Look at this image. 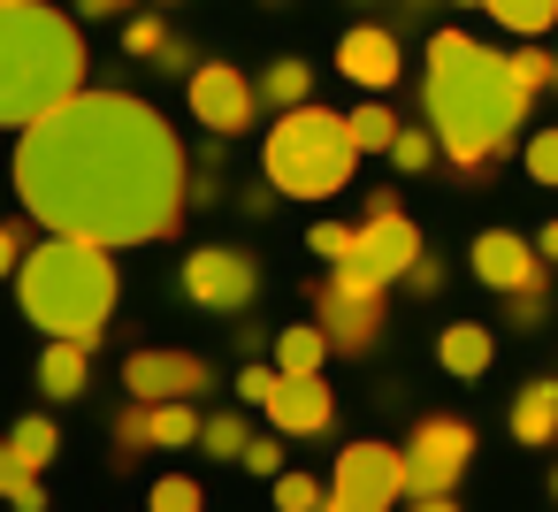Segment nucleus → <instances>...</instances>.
I'll use <instances>...</instances> for the list:
<instances>
[{"mask_svg":"<svg viewBox=\"0 0 558 512\" xmlns=\"http://www.w3.org/2000/svg\"><path fill=\"white\" fill-rule=\"evenodd\" d=\"M16 199L39 230L85 237L108 253H138L184 230L192 154L177 123L138 93L85 85L77 100L47 108L16 131Z\"/></svg>","mask_w":558,"mask_h":512,"instance_id":"f257e3e1","label":"nucleus"},{"mask_svg":"<svg viewBox=\"0 0 558 512\" xmlns=\"http://www.w3.org/2000/svg\"><path fill=\"white\" fill-rule=\"evenodd\" d=\"M527 100L512 62L466 32H428V70H421V108H428V131H436V154L459 169V176H482L497 169L512 146H520V123H527Z\"/></svg>","mask_w":558,"mask_h":512,"instance_id":"f03ea898","label":"nucleus"},{"mask_svg":"<svg viewBox=\"0 0 558 512\" xmlns=\"http://www.w3.org/2000/svg\"><path fill=\"white\" fill-rule=\"evenodd\" d=\"M85 77H93V54H85L77 16L47 9V0L0 9V131H24L47 108L77 100Z\"/></svg>","mask_w":558,"mask_h":512,"instance_id":"7ed1b4c3","label":"nucleus"},{"mask_svg":"<svg viewBox=\"0 0 558 512\" xmlns=\"http://www.w3.org/2000/svg\"><path fill=\"white\" fill-rule=\"evenodd\" d=\"M16 298H24V314H32L39 337L100 344L108 321H116V253L47 230V245H32L24 268H16Z\"/></svg>","mask_w":558,"mask_h":512,"instance_id":"20e7f679","label":"nucleus"},{"mask_svg":"<svg viewBox=\"0 0 558 512\" xmlns=\"http://www.w3.org/2000/svg\"><path fill=\"white\" fill-rule=\"evenodd\" d=\"M352 138H344V115L306 100V108H283L260 138V169H268V192L276 199H337L352 184Z\"/></svg>","mask_w":558,"mask_h":512,"instance_id":"39448f33","label":"nucleus"},{"mask_svg":"<svg viewBox=\"0 0 558 512\" xmlns=\"http://www.w3.org/2000/svg\"><path fill=\"white\" fill-rule=\"evenodd\" d=\"M383 298H390V283H375L360 260H337V268L306 291V306H314L329 352H344V359H360V352L383 337Z\"/></svg>","mask_w":558,"mask_h":512,"instance_id":"423d86ee","label":"nucleus"},{"mask_svg":"<svg viewBox=\"0 0 558 512\" xmlns=\"http://www.w3.org/2000/svg\"><path fill=\"white\" fill-rule=\"evenodd\" d=\"M405 451V497H451L474 466V420L466 413H421Z\"/></svg>","mask_w":558,"mask_h":512,"instance_id":"0eeeda50","label":"nucleus"},{"mask_svg":"<svg viewBox=\"0 0 558 512\" xmlns=\"http://www.w3.org/2000/svg\"><path fill=\"white\" fill-rule=\"evenodd\" d=\"M398 497H405V451L367 436V443H344L337 451L322 512H398Z\"/></svg>","mask_w":558,"mask_h":512,"instance_id":"6e6552de","label":"nucleus"},{"mask_svg":"<svg viewBox=\"0 0 558 512\" xmlns=\"http://www.w3.org/2000/svg\"><path fill=\"white\" fill-rule=\"evenodd\" d=\"M177 291L199 306V314H253V291H260V260L245 245H192L184 253V276Z\"/></svg>","mask_w":558,"mask_h":512,"instance_id":"1a4fd4ad","label":"nucleus"},{"mask_svg":"<svg viewBox=\"0 0 558 512\" xmlns=\"http://www.w3.org/2000/svg\"><path fill=\"white\" fill-rule=\"evenodd\" d=\"M184 108H192V123H207V138H245L260 123V93L238 62H192Z\"/></svg>","mask_w":558,"mask_h":512,"instance_id":"9d476101","label":"nucleus"},{"mask_svg":"<svg viewBox=\"0 0 558 512\" xmlns=\"http://www.w3.org/2000/svg\"><path fill=\"white\" fill-rule=\"evenodd\" d=\"M207 382H215V367H207L199 352H184V344H138V352L123 359V390L146 398V405H161V398H199Z\"/></svg>","mask_w":558,"mask_h":512,"instance_id":"9b49d317","label":"nucleus"},{"mask_svg":"<svg viewBox=\"0 0 558 512\" xmlns=\"http://www.w3.org/2000/svg\"><path fill=\"white\" fill-rule=\"evenodd\" d=\"M260 413H268V428L283 443H314V436L337 428V390H329V375H276Z\"/></svg>","mask_w":558,"mask_h":512,"instance_id":"f8f14e48","label":"nucleus"},{"mask_svg":"<svg viewBox=\"0 0 558 512\" xmlns=\"http://www.w3.org/2000/svg\"><path fill=\"white\" fill-rule=\"evenodd\" d=\"M466 268H474L489 291H505V298H527V291L550 283V276H543V253H535L520 230H482V237L466 245Z\"/></svg>","mask_w":558,"mask_h":512,"instance_id":"ddd939ff","label":"nucleus"},{"mask_svg":"<svg viewBox=\"0 0 558 512\" xmlns=\"http://www.w3.org/2000/svg\"><path fill=\"white\" fill-rule=\"evenodd\" d=\"M337 70H344V85H360V93H390V85L405 77L398 32H390V24H352V32L337 39Z\"/></svg>","mask_w":558,"mask_h":512,"instance_id":"4468645a","label":"nucleus"},{"mask_svg":"<svg viewBox=\"0 0 558 512\" xmlns=\"http://www.w3.org/2000/svg\"><path fill=\"white\" fill-rule=\"evenodd\" d=\"M421 253H428V245H421V230L405 222V207H398V215H375V222H360V245H352V260H360L375 283H405Z\"/></svg>","mask_w":558,"mask_h":512,"instance_id":"2eb2a0df","label":"nucleus"},{"mask_svg":"<svg viewBox=\"0 0 558 512\" xmlns=\"http://www.w3.org/2000/svg\"><path fill=\"white\" fill-rule=\"evenodd\" d=\"M123 54H131V62H154V70H169V77H184V62H192V47L169 32L161 9H146V16L123 24Z\"/></svg>","mask_w":558,"mask_h":512,"instance_id":"dca6fc26","label":"nucleus"},{"mask_svg":"<svg viewBox=\"0 0 558 512\" xmlns=\"http://www.w3.org/2000/svg\"><path fill=\"white\" fill-rule=\"evenodd\" d=\"M489 359H497L489 321H444V337H436V367H444V375L474 382V375H489Z\"/></svg>","mask_w":558,"mask_h":512,"instance_id":"f3484780","label":"nucleus"},{"mask_svg":"<svg viewBox=\"0 0 558 512\" xmlns=\"http://www.w3.org/2000/svg\"><path fill=\"white\" fill-rule=\"evenodd\" d=\"M512 436H520L527 451L558 443V375H535V382H520V398H512Z\"/></svg>","mask_w":558,"mask_h":512,"instance_id":"a211bd4d","label":"nucleus"},{"mask_svg":"<svg viewBox=\"0 0 558 512\" xmlns=\"http://www.w3.org/2000/svg\"><path fill=\"white\" fill-rule=\"evenodd\" d=\"M253 93H260V115L306 108V100H314V62H306V54H276V62L253 77Z\"/></svg>","mask_w":558,"mask_h":512,"instance_id":"6ab92c4d","label":"nucleus"},{"mask_svg":"<svg viewBox=\"0 0 558 512\" xmlns=\"http://www.w3.org/2000/svg\"><path fill=\"white\" fill-rule=\"evenodd\" d=\"M85 382H93V344H62V337H47L39 390H47V398H85Z\"/></svg>","mask_w":558,"mask_h":512,"instance_id":"aec40b11","label":"nucleus"},{"mask_svg":"<svg viewBox=\"0 0 558 512\" xmlns=\"http://www.w3.org/2000/svg\"><path fill=\"white\" fill-rule=\"evenodd\" d=\"M329 367V337H322V321H291V329H276V375H322Z\"/></svg>","mask_w":558,"mask_h":512,"instance_id":"412c9836","label":"nucleus"},{"mask_svg":"<svg viewBox=\"0 0 558 512\" xmlns=\"http://www.w3.org/2000/svg\"><path fill=\"white\" fill-rule=\"evenodd\" d=\"M9 451H16V459H24L32 474H47V466L62 459V428H54L47 413H24V420L9 428Z\"/></svg>","mask_w":558,"mask_h":512,"instance_id":"4be33fe9","label":"nucleus"},{"mask_svg":"<svg viewBox=\"0 0 558 512\" xmlns=\"http://www.w3.org/2000/svg\"><path fill=\"white\" fill-rule=\"evenodd\" d=\"M199 420H207V413H199L192 398H161V405H154V451H192V443H199Z\"/></svg>","mask_w":558,"mask_h":512,"instance_id":"5701e85b","label":"nucleus"},{"mask_svg":"<svg viewBox=\"0 0 558 512\" xmlns=\"http://www.w3.org/2000/svg\"><path fill=\"white\" fill-rule=\"evenodd\" d=\"M344 138H352V154H390V138H398V115H390L383 100H360V108L344 115Z\"/></svg>","mask_w":558,"mask_h":512,"instance_id":"b1692460","label":"nucleus"},{"mask_svg":"<svg viewBox=\"0 0 558 512\" xmlns=\"http://www.w3.org/2000/svg\"><path fill=\"white\" fill-rule=\"evenodd\" d=\"M489 24H505L520 39H543L558 24V0H489Z\"/></svg>","mask_w":558,"mask_h":512,"instance_id":"393cba45","label":"nucleus"},{"mask_svg":"<svg viewBox=\"0 0 558 512\" xmlns=\"http://www.w3.org/2000/svg\"><path fill=\"white\" fill-rule=\"evenodd\" d=\"M0 497H9L16 512H47V489H39V474L9 451V436H0Z\"/></svg>","mask_w":558,"mask_h":512,"instance_id":"a878e982","label":"nucleus"},{"mask_svg":"<svg viewBox=\"0 0 558 512\" xmlns=\"http://www.w3.org/2000/svg\"><path fill=\"white\" fill-rule=\"evenodd\" d=\"M390 161H398V176H428V169L444 161V154H436V131H428V123H398Z\"/></svg>","mask_w":558,"mask_h":512,"instance_id":"bb28decb","label":"nucleus"},{"mask_svg":"<svg viewBox=\"0 0 558 512\" xmlns=\"http://www.w3.org/2000/svg\"><path fill=\"white\" fill-rule=\"evenodd\" d=\"M245 413H215V420H199V451L207 459H245Z\"/></svg>","mask_w":558,"mask_h":512,"instance_id":"cd10ccee","label":"nucleus"},{"mask_svg":"<svg viewBox=\"0 0 558 512\" xmlns=\"http://www.w3.org/2000/svg\"><path fill=\"white\" fill-rule=\"evenodd\" d=\"M352 245H360V222H314V230H306V253H314L322 268L352 260Z\"/></svg>","mask_w":558,"mask_h":512,"instance_id":"c85d7f7f","label":"nucleus"},{"mask_svg":"<svg viewBox=\"0 0 558 512\" xmlns=\"http://www.w3.org/2000/svg\"><path fill=\"white\" fill-rule=\"evenodd\" d=\"M116 451H123V459L154 451V405H146V398H131V405L116 413Z\"/></svg>","mask_w":558,"mask_h":512,"instance_id":"c756f323","label":"nucleus"},{"mask_svg":"<svg viewBox=\"0 0 558 512\" xmlns=\"http://www.w3.org/2000/svg\"><path fill=\"white\" fill-rule=\"evenodd\" d=\"M322 497H329V481H314V474H276V512H322Z\"/></svg>","mask_w":558,"mask_h":512,"instance_id":"7c9ffc66","label":"nucleus"},{"mask_svg":"<svg viewBox=\"0 0 558 512\" xmlns=\"http://www.w3.org/2000/svg\"><path fill=\"white\" fill-rule=\"evenodd\" d=\"M154 512H207V489L192 474H161L154 481Z\"/></svg>","mask_w":558,"mask_h":512,"instance_id":"2f4dec72","label":"nucleus"},{"mask_svg":"<svg viewBox=\"0 0 558 512\" xmlns=\"http://www.w3.org/2000/svg\"><path fill=\"white\" fill-rule=\"evenodd\" d=\"M520 161H527V176H535V184H558V123H543V131L520 146Z\"/></svg>","mask_w":558,"mask_h":512,"instance_id":"473e14b6","label":"nucleus"},{"mask_svg":"<svg viewBox=\"0 0 558 512\" xmlns=\"http://www.w3.org/2000/svg\"><path fill=\"white\" fill-rule=\"evenodd\" d=\"M505 62H512L520 93H543V85H550V54H543V47H520V54H505Z\"/></svg>","mask_w":558,"mask_h":512,"instance_id":"72a5a7b5","label":"nucleus"},{"mask_svg":"<svg viewBox=\"0 0 558 512\" xmlns=\"http://www.w3.org/2000/svg\"><path fill=\"white\" fill-rule=\"evenodd\" d=\"M245 474H283V436H245Z\"/></svg>","mask_w":558,"mask_h":512,"instance_id":"f704fd0d","label":"nucleus"},{"mask_svg":"<svg viewBox=\"0 0 558 512\" xmlns=\"http://www.w3.org/2000/svg\"><path fill=\"white\" fill-rule=\"evenodd\" d=\"M268 390H276V359H268V367L245 359V367H238V405H268Z\"/></svg>","mask_w":558,"mask_h":512,"instance_id":"c9c22d12","label":"nucleus"},{"mask_svg":"<svg viewBox=\"0 0 558 512\" xmlns=\"http://www.w3.org/2000/svg\"><path fill=\"white\" fill-rule=\"evenodd\" d=\"M24 253H32L24 222H0V276H16V268H24Z\"/></svg>","mask_w":558,"mask_h":512,"instance_id":"e433bc0d","label":"nucleus"},{"mask_svg":"<svg viewBox=\"0 0 558 512\" xmlns=\"http://www.w3.org/2000/svg\"><path fill=\"white\" fill-rule=\"evenodd\" d=\"M405 291H421V298H428V291H444V260H436V253H421V260H413V276H405Z\"/></svg>","mask_w":558,"mask_h":512,"instance_id":"4c0bfd02","label":"nucleus"},{"mask_svg":"<svg viewBox=\"0 0 558 512\" xmlns=\"http://www.w3.org/2000/svg\"><path fill=\"white\" fill-rule=\"evenodd\" d=\"M375 215H398V184H383V192H367V215H360V222H375Z\"/></svg>","mask_w":558,"mask_h":512,"instance_id":"58836bf2","label":"nucleus"},{"mask_svg":"<svg viewBox=\"0 0 558 512\" xmlns=\"http://www.w3.org/2000/svg\"><path fill=\"white\" fill-rule=\"evenodd\" d=\"M131 0H77V16H123Z\"/></svg>","mask_w":558,"mask_h":512,"instance_id":"ea45409f","label":"nucleus"},{"mask_svg":"<svg viewBox=\"0 0 558 512\" xmlns=\"http://www.w3.org/2000/svg\"><path fill=\"white\" fill-rule=\"evenodd\" d=\"M405 512H459V497H405Z\"/></svg>","mask_w":558,"mask_h":512,"instance_id":"a19ab883","label":"nucleus"},{"mask_svg":"<svg viewBox=\"0 0 558 512\" xmlns=\"http://www.w3.org/2000/svg\"><path fill=\"white\" fill-rule=\"evenodd\" d=\"M535 253H543V260H558V222H550V230L535 237Z\"/></svg>","mask_w":558,"mask_h":512,"instance_id":"79ce46f5","label":"nucleus"},{"mask_svg":"<svg viewBox=\"0 0 558 512\" xmlns=\"http://www.w3.org/2000/svg\"><path fill=\"white\" fill-rule=\"evenodd\" d=\"M451 9H489V0H451Z\"/></svg>","mask_w":558,"mask_h":512,"instance_id":"37998d69","label":"nucleus"},{"mask_svg":"<svg viewBox=\"0 0 558 512\" xmlns=\"http://www.w3.org/2000/svg\"><path fill=\"white\" fill-rule=\"evenodd\" d=\"M146 9H177V0H146Z\"/></svg>","mask_w":558,"mask_h":512,"instance_id":"c03bdc74","label":"nucleus"},{"mask_svg":"<svg viewBox=\"0 0 558 512\" xmlns=\"http://www.w3.org/2000/svg\"><path fill=\"white\" fill-rule=\"evenodd\" d=\"M550 85H558V54H550Z\"/></svg>","mask_w":558,"mask_h":512,"instance_id":"a18cd8bd","label":"nucleus"},{"mask_svg":"<svg viewBox=\"0 0 558 512\" xmlns=\"http://www.w3.org/2000/svg\"><path fill=\"white\" fill-rule=\"evenodd\" d=\"M0 9H24V0H0Z\"/></svg>","mask_w":558,"mask_h":512,"instance_id":"49530a36","label":"nucleus"},{"mask_svg":"<svg viewBox=\"0 0 558 512\" xmlns=\"http://www.w3.org/2000/svg\"><path fill=\"white\" fill-rule=\"evenodd\" d=\"M550 497H558V474H550Z\"/></svg>","mask_w":558,"mask_h":512,"instance_id":"de8ad7c7","label":"nucleus"},{"mask_svg":"<svg viewBox=\"0 0 558 512\" xmlns=\"http://www.w3.org/2000/svg\"><path fill=\"white\" fill-rule=\"evenodd\" d=\"M268 9H283V0H268Z\"/></svg>","mask_w":558,"mask_h":512,"instance_id":"09e8293b","label":"nucleus"}]
</instances>
